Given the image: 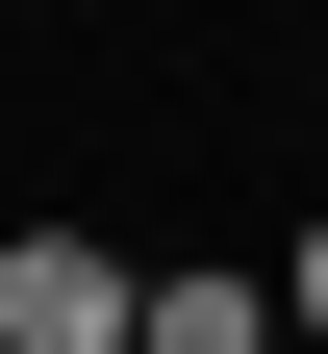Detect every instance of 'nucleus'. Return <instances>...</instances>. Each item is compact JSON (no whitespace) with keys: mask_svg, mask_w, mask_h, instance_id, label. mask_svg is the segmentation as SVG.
<instances>
[{"mask_svg":"<svg viewBox=\"0 0 328 354\" xmlns=\"http://www.w3.org/2000/svg\"><path fill=\"white\" fill-rule=\"evenodd\" d=\"M278 329H328V228H303V253H278Z\"/></svg>","mask_w":328,"mask_h":354,"instance_id":"obj_3","label":"nucleus"},{"mask_svg":"<svg viewBox=\"0 0 328 354\" xmlns=\"http://www.w3.org/2000/svg\"><path fill=\"white\" fill-rule=\"evenodd\" d=\"M0 354H126V253L102 228H26L0 253Z\"/></svg>","mask_w":328,"mask_h":354,"instance_id":"obj_1","label":"nucleus"},{"mask_svg":"<svg viewBox=\"0 0 328 354\" xmlns=\"http://www.w3.org/2000/svg\"><path fill=\"white\" fill-rule=\"evenodd\" d=\"M126 354H278V279H126Z\"/></svg>","mask_w":328,"mask_h":354,"instance_id":"obj_2","label":"nucleus"}]
</instances>
